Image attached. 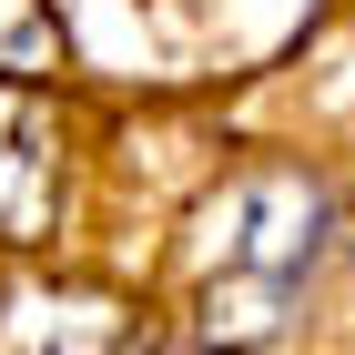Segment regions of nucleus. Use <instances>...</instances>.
I'll return each mask as SVG.
<instances>
[{"instance_id": "obj_1", "label": "nucleus", "mask_w": 355, "mask_h": 355, "mask_svg": "<svg viewBox=\"0 0 355 355\" xmlns=\"http://www.w3.org/2000/svg\"><path fill=\"white\" fill-rule=\"evenodd\" d=\"M325 254H335V193L304 173H244L203 214V254H193L203 335H284Z\"/></svg>"}]
</instances>
